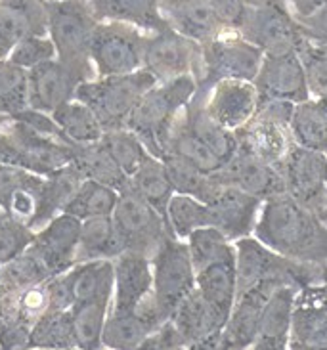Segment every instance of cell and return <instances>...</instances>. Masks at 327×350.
Instances as JSON below:
<instances>
[{
	"mask_svg": "<svg viewBox=\"0 0 327 350\" xmlns=\"http://www.w3.org/2000/svg\"><path fill=\"white\" fill-rule=\"evenodd\" d=\"M252 236L287 258L327 265V226L312 208L289 193L262 201Z\"/></svg>",
	"mask_w": 327,
	"mask_h": 350,
	"instance_id": "obj_1",
	"label": "cell"
},
{
	"mask_svg": "<svg viewBox=\"0 0 327 350\" xmlns=\"http://www.w3.org/2000/svg\"><path fill=\"white\" fill-rule=\"evenodd\" d=\"M197 79L192 75L178 77L167 83H157L138 100L127 121V129L138 134L148 152L163 159V146L168 131L194 100Z\"/></svg>",
	"mask_w": 327,
	"mask_h": 350,
	"instance_id": "obj_2",
	"label": "cell"
},
{
	"mask_svg": "<svg viewBox=\"0 0 327 350\" xmlns=\"http://www.w3.org/2000/svg\"><path fill=\"white\" fill-rule=\"evenodd\" d=\"M73 146L38 133L16 115H0V163L52 176L73 163Z\"/></svg>",
	"mask_w": 327,
	"mask_h": 350,
	"instance_id": "obj_3",
	"label": "cell"
},
{
	"mask_svg": "<svg viewBox=\"0 0 327 350\" xmlns=\"http://www.w3.org/2000/svg\"><path fill=\"white\" fill-rule=\"evenodd\" d=\"M100 21L84 0H48V37L64 66L86 81L96 79L90 46Z\"/></svg>",
	"mask_w": 327,
	"mask_h": 350,
	"instance_id": "obj_4",
	"label": "cell"
},
{
	"mask_svg": "<svg viewBox=\"0 0 327 350\" xmlns=\"http://www.w3.org/2000/svg\"><path fill=\"white\" fill-rule=\"evenodd\" d=\"M155 85L157 79L146 69L129 75L96 77L79 85L75 100L92 109L102 124L103 133L117 131L127 129V121L138 100Z\"/></svg>",
	"mask_w": 327,
	"mask_h": 350,
	"instance_id": "obj_5",
	"label": "cell"
},
{
	"mask_svg": "<svg viewBox=\"0 0 327 350\" xmlns=\"http://www.w3.org/2000/svg\"><path fill=\"white\" fill-rule=\"evenodd\" d=\"M247 10L239 35L264 54L297 52L304 38L299 19L285 0H245Z\"/></svg>",
	"mask_w": 327,
	"mask_h": 350,
	"instance_id": "obj_6",
	"label": "cell"
},
{
	"mask_svg": "<svg viewBox=\"0 0 327 350\" xmlns=\"http://www.w3.org/2000/svg\"><path fill=\"white\" fill-rule=\"evenodd\" d=\"M153 289L151 303L165 322L176 306L196 289V268L187 251V243L178 237H168L151 258Z\"/></svg>",
	"mask_w": 327,
	"mask_h": 350,
	"instance_id": "obj_7",
	"label": "cell"
},
{
	"mask_svg": "<svg viewBox=\"0 0 327 350\" xmlns=\"http://www.w3.org/2000/svg\"><path fill=\"white\" fill-rule=\"evenodd\" d=\"M295 104L291 102H259V109L249 123L235 131L239 150L257 155L262 161L280 167L293 146L291 115Z\"/></svg>",
	"mask_w": 327,
	"mask_h": 350,
	"instance_id": "obj_8",
	"label": "cell"
},
{
	"mask_svg": "<svg viewBox=\"0 0 327 350\" xmlns=\"http://www.w3.org/2000/svg\"><path fill=\"white\" fill-rule=\"evenodd\" d=\"M146 31L121 23L100 21L94 29L90 59L98 77H119L140 71L144 66Z\"/></svg>",
	"mask_w": 327,
	"mask_h": 350,
	"instance_id": "obj_9",
	"label": "cell"
},
{
	"mask_svg": "<svg viewBox=\"0 0 327 350\" xmlns=\"http://www.w3.org/2000/svg\"><path fill=\"white\" fill-rule=\"evenodd\" d=\"M112 217L127 251H138L153 258L168 237H174L165 217L131 186L119 191V201Z\"/></svg>",
	"mask_w": 327,
	"mask_h": 350,
	"instance_id": "obj_10",
	"label": "cell"
},
{
	"mask_svg": "<svg viewBox=\"0 0 327 350\" xmlns=\"http://www.w3.org/2000/svg\"><path fill=\"white\" fill-rule=\"evenodd\" d=\"M203 71L197 85L213 86L224 79L254 81L264 52L235 31H226L215 40L201 44Z\"/></svg>",
	"mask_w": 327,
	"mask_h": 350,
	"instance_id": "obj_11",
	"label": "cell"
},
{
	"mask_svg": "<svg viewBox=\"0 0 327 350\" xmlns=\"http://www.w3.org/2000/svg\"><path fill=\"white\" fill-rule=\"evenodd\" d=\"M142 69L155 77L157 83H167L186 75L199 79L203 71L201 44L180 35L172 27L151 33L144 48Z\"/></svg>",
	"mask_w": 327,
	"mask_h": 350,
	"instance_id": "obj_12",
	"label": "cell"
},
{
	"mask_svg": "<svg viewBox=\"0 0 327 350\" xmlns=\"http://www.w3.org/2000/svg\"><path fill=\"white\" fill-rule=\"evenodd\" d=\"M252 83L259 92V102L280 100L300 104L310 100L304 67L297 52L264 54Z\"/></svg>",
	"mask_w": 327,
	"mask_h": 350,
	"instance_id": "obj_13",
	"label": "cell"
},
{
	"mask_svg": "<svg viewBox=\"0 0 327 350\" xmlns=\"http://www.w3.org/2000/svg\"><path fill=\"white\" fill-rule=\"evenodd\" d=\"M197 90L203 92L207 113L234 133L249 123L259 109V92L251 81L224 79L213 86L197 85Z\"/></svg>",
	"mask_w": 327,
	"mask_h": 350,
	"instance_id": "obj_14",
	"label": "cell"
},
{
	"mask_svg": "<svg viewBox=\"0 0 327 350\" xmlns=\"http://www.w3.org/2000/svg\"><path fill=\"white\" fill-rule=\"evenodd\" d=\"M83 220L73 215L60 213L50 222L35 232V239L29 249L38 256L48 274L60 275L77 265V247L81 237Z\"/></svg>",
	"mask_w": 327,
	"mask_h": 350,
	"instance_id": "obj_15",
	"label": "cell"
},
{
	"mask_svg": "<svg viewBox=\"0 0 327 350\" xmlns=\"http://www.w3.org/2000/svg\"><path fill=\"white\" fill-rule=\"evenodd\" d=\"M280 171L285 182V193L309 208L318 205L326 193L327 155L293 142L285 159L281 161Z\"/></svg>",
	"mask_w": 327,
	"mask_h": 350,
	"instance_id": "obj_16",
	"label": "cell"
},
{
	"mask_svg": "<svg viewBox=\"0 0 327 350\" xmlns=\"http://www.w3.org/2000/svg\"><path fill=\"white\" fill-rule=\"evenodd\" d=\"M281 287L276 282H261L245 289L244 293H237L234 308L228 316L218 350H244L252 349V342L257 339L261 316L264 304L268 303L270 295Z\"/></svg>",
	"mask_w": 327,
	"mask_h": 350,
	"instance_id": "obj_17",
	"label": "cell"
},
{
	"mask_svg": "<svg viewBox=\"0 0 327 350\" xmlns=\"http://www.w3.org/2000/svg\"><path fill=\"white\" fill-rule=\"evenodd\" d=\"M215 176L220 184L235 186L262 201L285 193V182L280 167L262 161L257 155L239 148L234 157L224 163L220 171L215 172Z\"/></svg>",
	"mask_w": 327,
	"mask_h": 350,
	"instance_id": "obj_18",
	"label": "cell"
},
{
	"mask_svg": "<svg viewBox=\"0 0 327 350\" xmlns=\"http://www.w3.org/2000/svg\"><path fill=\"white\" fill-rule=\"evenodd\" d=\"M115 289L112 312H134L151 297L153 265L150 256L138 251H122L113 258Z\"/></svg>",
	"mask_w": 327,
	"mask_h": 350,
	"instance_id": "obj_19",
	"label": "cell"
},
{
	"mask_svg": "<svg viewBox=\"0 0 327 350\" xmlns=\"http://www.w3.org/2000/svg\"><path fill=\"white\" fill-rule=\"evenodd\" d=\"M27 83L29 107L42 113H52L60 105L75 100L77 88L84 81L60 59H50L29 69Z\"/></svg>",
	"mask_w": 327,
	"mask_h": 350,
	"instance_id": "obj_20",
	"label": "cell"
},
{
	"mask_svg": "<svg viewBox=\"0 0 327 350\" xmlns=\"http://www.w3.org/2000/svg\"><path fill=\"white\" fill-rule=\"evenodd\" d=\"M182 333L187 349L218 350L226 320L207 303L197 287L187 295L168 318Z\"/></svg>",
	"mask_w": 327,
	"mask_h": 350,
	"instance_id": "obj_21",
	"label": "cell"
},
{
	"mask_svg": "<svg viewBox=\"0 0 327 350\" xmlns=\"http://www.w3.org/2000/svg\"><path fill=\"white\" fill-rule=\"evenodd\" d=\"M47 176L0 163V213L31 228L42 199Z\"/></svg>",
	"mask_w": 327,
	"mask_h": 350,
	"instance_id": "obj_22",
	"label": "cell"
},
{
	"mask_svg": "<svg viewBox=\"0 0 327 350\" xmlns=\"http://www.w3.org/2000/svg\"><path fill=\"white\" fill-rule=\"evenodd\" d=\"M213 213V220L230 241L252 236L254 224L259 220L262 199L254 198L235 186H220L215 198L207 203Z\"/></svg>",
	"mask_w": 327,
	"mask_h": 350,
	"instance_id": "obj_23",
	"label": "cell"
},
{
	"mask_svg": "<svg viewBox=\"0 0 327 350\" xmlns=\"http://www.w3.org/2000/svg\"><path fill=\"white\" fill-rule=\"evenodd\" d=\"M163 320L155 312L151 297L134 312H109L102 333V347L113 350H140L144 341Z\"/></svg>",
	"mask_w": 327,
	"mask_h": 350,
	"instance_id": "obj_24",
	"label": "cell"
},
{
	"mask_svg": "<svg viewBox=\"0 0 327 350\" xmlns=\"http://www.w3.org/2000/svg\"><path fill=\"white\" fill-rule=\"evenodd\" d=\"M299 289L293 285H281L270 295L264 304L261 325L257 339L252 342L254 350H285L289 349L293 308Z\"/></svg>",
	"mask_w": 327,
	"mask_h": 350,
	"instance_id": "obj_25",
	"label": "cell"
},
{
	"mask_svg": "<svg viewBox=\"0 0 327 350\" xmlns=\"http://www.w3.org/2000/svg\"><path fill=\"white\" fill-rule=\"evenodd\" d=\"M98 21H121L146 33H159L170 27L163 16L159 0H84Z\"/></svg>",
	"mask_w": 327,
	"mask_h": 350,
	"instance_id": "obj_26",
	"label": "cell"
},
{
	"mask_svg": "<svg viewBox=\"0 0 327 350\" xmlns=\"http://www.w3.org/2000/svg\"><path fill=\"white\" fill-rule=\"evenodd\" d=\"M73 304L84 301H112L115 289V268L113 260H86L77 262L73 268L64 272Z\"/></svg>",
	"mask_w": 327,
	"mask_h": 350,
	"instance_id": "obj_27",
	"label": "cell"
},
{
	"mask_svg": "<svg viewBox=\"0 0 327 350\" xmlns=\"http://www.w3.org/2000/svg\"><path fill=\"white\" fill-rule=\"evenodd\" d=\"M184 121L189 126V131L196 134L201 142L205 144L211 152L222 163H228L237 152L239 144L234 131L226 129L220 123H216L211 115L207 113L205 102H203V92L197 90L194 100L187 104V107L182 111Z\"/></svg>",
	"mask_w": 327,
	"mask_h": 350,
	"instance_id": "obj_28",
	"label": "cell"
},
{
	"mask_svg": "<svg viewBox=\"0 0 327 350\" xmlns=\"http://www.w3.org/2000/svg\"><path fill=\"white\" fill-rule=\"evenodd\" d=\"M197 291L228 322L237 297L235 256L205 266L196 275Z\"/></svg>",
	"mask_w": 327,
	"mask_h": 350,
	"instance_id": "obj_29",
	"label": "cell"
},
{
	"mask_svg": "<svg viewBox=\"0 0 327 350\" xmlns=\"http://www.w3.org/2000/svg\"><path fill=\"white\" fill-rule=\"evenodd\" d=\"M165 18L170 27L176 29L180 35L192 38L199 44H207L226 33L216 21L209 0H184L182 4L165 12Z\"/></svg>",
	"mask_w": 327,
	"mask_h": 350,
	"instance_id": "obj_30",
	"label": "cell"
},
{
	"mask_svg": "<svg viewBox=\"0 0 327 350\" xmlns=\"http://www.w3.org/2000/svg\"><path fill=\"white\" fill-rule=\"evenodd\" d=\"M122 251H127V249H125V243L115 228L112 215L83 220L75 262L102 260V258L113 260L115 256L121 255Z\"/></svg>",
	"mask_w": 327,
	"mask_h": 350,
	"instance_id": "obj_31",
	"label": "cell"
},
{
	"mask_svg": "<svg viewBox=\"0 0 327 350\" xmlns=\"http://www.w3.org/2000/svg\"><path fill=\"white\" fill-rule=\"evenodd\" d=\"M167 155H172V157H178L182 161L189 163V165H194L199 171L207 172V174H215L224 165L215 153L207 148L205 144L197 138L196 134L189 131V126L184 121L182 113L178 115L174 124L170 126L165 146H163V159Z\"/></svg>",
	"mask_w": 327,
	"mask_h": 350,
	"instance_id": "obj_32",
	"label": "cell"
},
{
	"mask_svg": "<svg viewBox=\"0 0 327 350\" xmlns=\"http://www.w3.org/2000/svg\"><path fill=\"white\" fill-rule=\"evenodd\" d=\"M83 172L77 169L73 163H69L62 171L54 172L52 176H47V184H44V191H42V199L38 205L37 217L31 222V230H40L47 222L52 218L57 217L60 213H64L66 205L73 199L77 189L81 188L84 182Z\"/></svg>",
	"mask_w": 327,
	"mask_h": 350,
	"instance_id": "obj_33",
	"label": "cell"
},
{
	"mask_svg": "<svg viewBox=\"0 0 327 350\" xmlns=\"http://www.w3.org/2000/svg\"><path fill=\"white\" fill-rule=\"evenodd\" d=\"M293 142L327 155V102L306 100L295 104L291 115Z\"/></svg>",
	"mask_w": 327,
	"mask_h": 350,
	"instance_id": "obj_34",
	"label": "cell"
},
{
	"mask_svg": "<svg viewBox=\"0 0 327 350\" xmlns=\"http://www.w3.org/2000/svg\"><path fill=\"white\" fill-rule=\"evenodd\" d=\"M73 165L83 172L84 178L102 182L105 186H112L117 191L129 186V176L117 167L109 152L103 148L102 140L96 144H83L73 146Z\"/></svg>",
	"mask_w": 327,
	"mask_h": 350,
	"instance_id": "obj_35",
	"label": "cell"
},
{
	"mask_svg": "<svg viewBox=\"0 0 327 350\" xmlns=\"http://www.w3.org/2000/svg\"><path fill=\"white\" fill-rule=\"evenodd\" d=\"M129 186L134 189L142 199H146L151 207H155L161 215H167V205L170 198L174 196L172 182L168 178L165 161L150 155L146 161L138 167V171L134 172L129 180Z\"/></svg>",
	"mask_w": 327,
	"mask_h": 350,
	"instance_id": "obj_36",
	"label": "cell"
},
{
	"mask_svg": "<svg viewBox=\"0 0 327 350\" xmlns=\"http://www.w3.org/2000/svg\"><path fill=\"white\" fill-rule=\"evenodd\" d=\"M50 115L71 144L83 146V144H96L102 140L103 129L98 117L88 105L79 100H71L60 105Z\"/></svg>",
	"mask_w": 327,
	"mask_h": 350,
	"instance_id": "obj_37",
	"label": "cell"
},
{
	"mask_svg": "<svg viewBox=\"0 0 327 350\" xmlns=\"http://www.w3.org/2000/svg\"><path fill=\"white\" fill-rule=\"evenodd\" d=\"M29 349H77L71 308L42 314L31 327Z\"/></svg>",
	"mask_w": 327,
	"mask_h": 350,
	"instance_id": "obj_38",
	"label": "cell"
},
{
	"mask_svg": "<svg viewBox=\"0 0 327 350\" xmlns=\"http://www.w3.org/2000/svg\"><path fill=\"white\" fill-rule=\"evenodd\" d=\"M165 220L174 237L184 239V241L192 232H196L197 228L215 224L211 207L203 201L192 198V196H184V193H174L170 198Z\"/></svg>",
	"mask_w": 327,
	"mask_h": 350,
	"instance_id": "obj_39",
	"label": "cell"
},
{
	"mask_svg": "<svg viewBox=\"0 0 327 350\" xmlns=\"http://www.w3.org/2000/svg\"><path fill=\"white\" fill-rule=\"evenodd\" d=\"M109 312H112V301H84L71 306L77 349H103L102 333Z\"/></svg>",
	"mask_w": 327,
	"mask_h": 350,
	"instance_id": "obj_40",
	"label": "cell"
},
{
	"mask_svg": "<svg viewBox=\"0 0 327 350\" xmlns=\"http://www.w3.org/2000/svg\"><path fill=\"white\" fill-rule=\"evenodd\" d=\"M163 161H165V167H167L168 178L172 182L174 193L192 196V198L199 199L203 203H209L211 199L215 198L218 188L222 186L216 180L215 174H207V172L199 171L197 167L182 161L178 157L167 155Z\"/></svg>",
	"mask_w": 327,
	"mask_h": 350,
	"instance_id": "obj_41",
	"label": "cell"
},
{
	"mask_svg": "<svg viewBox=\"0 0 327 350\" xmlns=\"http://www.w3.org/2000/svg\"><path fill=\"white\" fill-rule=\"evenodd\" d=\"M119 201V191L112 186H105L102 182L86 178L77 189L73 199L69 201L64 208V213L73 215L79 220L94 217H105L113 215Z\"/></svg>",
	"mask_w": 327,
	"mask_h": 350,
	"instance_id": "obj_42",
	"label": "cell"
},
{
	"mask_svg": "<svg viewBox=\"0 0 327 350\" xmlns=\"http://www.w3.org/2000/svg\"><path fill=\"white\" fill-rule=\"evenodd\" d=\"M186 243L196 274L213 262L235 256L234 241H230L216 226L197 228L187 236Z\"/></svg>",
	"mask_w": 327,
	"mask_h": 350,
	"instance_id": "obj_43",
	"label": "cell"
},
{
	"mask_svg": "<svg viewBox=\"0 0 327 350\" xmlns=\"http://www.w3.org/2000/svg\"><path fill=\"white\" fill-rule=\"evenodd\" d=\"M102 144L113 157V161L117 163V167L129 176V180L138 171L142 163L151 155L146 144L138 138V134H134L129 129L105 131L102 136Z\"/></svg>",
	"mask_w": 327,
	"mask_h": 350,
	"instance_id": "obj_44",
	"label": "cell"
},
{
	"mask_svg": "<svg viewBox=\"0 0 327 350\" xmlns=\"http://www.w3.org/2000/svg\"><path fill=\"white\" fill-rule=\"evenodd\" d=\"M29 107L27 69L0 59V115H16Z\"/></svg>",
	"mask_w": 327,
	"mask_h": 350,
	"instance_id": "obj_45",
	"label": "cell"
},
{
	"mask_svg": "<svg viewBox=\"0 0 327 350\" xmlns=\"http://www.w3.org/2000/svg\"><path fill=\"white\" fill-rule=\"evenodd\" d=\"M297 54L304 67L310 98L327 102V46L304 35L297 48Z\"/></svg>",
	"mask_w": 327,
	"mask_h": 350,
	"instance_id": "obj_46",
	"label": "cell"
},
{
	"mask_svg": "<svg viewBox=\"0 0 327 350\" xmlns=\"http://www.w3.org/2000/svg\"><path fill=\"white\" fill-rule=\"evenodd\" d=\"M35 239V230L16 218L0 217V265L16 258L27 249Z\"/></svg>",
	"mask_w": 327,
	"mask_h": 350,
	"instance_id": "obj_47",
	"label": "cell"
},
{
	"mask_svg": "<svg viewBox=\"0 0 327 350\" xmlns=\"http://www.w3.org/2000/svg\"><path fill=\"white\" fill-rule=\"evenodd\" d=\"M57 52L50 37H27L12 48L8 59L23 69H33L44 62L56 59Z\"/></svg>",
	"mask_w": 327,
	"mask_h": 350,
	"instance_id": "obj_48",
	"label": "cell"
},
{
	"mask_svg": "<svg viewBox=\"0 0 327 350\" xmlns=\"http://www.w3.org/2000/svg\"><path fill=\"white\" fill-rule=\"evenodd\" d=\"M211 10L215 14L216 21L224 31H235L239 33V27L244 23L247 2L245 0H209Z\"/></svg>",
	"mask_w": 327,
	"mask_h": 350,
	"instance_id": "obj_49",
	"label": "cell"
},
{
	"mask_svg": "<svg viewBox=\"0 0 327 350\" xmlns=\"http://www.w3.org/2000/svg\"><path fill=\"white\" fill-rule=\"evenodd\" d=\"M187 349L186 341L178 327L172 323V320H165L150 337L144 341L140 350H176Z\"/></svg>",
	"mask_w": 327,
	"mask_h": 350,
	"instance_id": "obj_50",
	"label": "cell"
},
{
	"mask_svg": "<svg viewBox=\"0 0 327 350\" xmlns=\"http://www.w3.org/2000/svg\"><path fill=\"white\" fill-rule=\"evenodd\" d=\"M29 341H31V325L0 320V349H29Z\"/></svg>",
	"mask_w": 327,
	"mask_h": 350,
	"instance_id": "obj_51",
	"label": "cell"
},
{
	"mask_svg": "<svg viewBox=\"0 0 327 350\" xmlns=\"http://www.w3.org/2000/svg\"><path fill=\"white\" fill-rule=\"evenodd\" d=\"M299 23L300 27H302V33L306 37L319 40V42H324L327 46V4L316 10L309 18L299 19Z\"/></svg>",
	"mask_w": 327,
	"mask_h": 350,
	"instance_id": "obj_52",
	"label": "cell"
},
{
	"mask_svg": "<svg viewBox=\"0 0 327 350\" xmlns=\"http://www.w3.org/2000/svg\"><path fill=\"white\" fill-rule=\"evenodd\" d=\"M285 2H287V6H289L293 16L297 19L309 18L316 10L327 4V0H285Z\"/></svg>",
	"mask_w": 327,
	"mask_h": 350,
	"instance_id": "obj_53",
	"label": "cell"
},
{
	"mask_svg": "<svg viewBox=\"0 0 327 350\" xmlns=\"http://www.w3.org/2000/svg\"><path fill=\"white\" fill-rule=\"evenodd\" d=\"M12 48H14V42L0 31V59H6L12 52Z\"/></svg>",
	"mask_w": 327,
	"mask_h": 350,
	"instance_id": "obj_54",
	"label": "cell"
},
{
	"mask_svg": "<svg viewBox=\"0 0 327 350\" xmlns=\"http://www.w3.org/2000/svg\"><path fill=\"white\" fill-rule=\"evenodd\" d=\"M184 0H159V6H161V12H163V16H165V12H168V10H172L174 6H178V4H182Z\"/></svg>",
	"mask_w": 327,
	"mask_h": 350,
	"instance_id": "obj_55",
	"label": "cell"
},
{
	"mask_svg": "<svg viewBox=\"0 0 327 350\" xmlns=\"http://www.w3.org/2000/svg\"><path fill=\"white\" fill-rule=\"evenodd\" d=\"M2 215H4V213H0V217H2Z\"/></svg>",
	"mask_w": 327,
	"mask_h": 350,
	"instance_id": "obj_56",
	"label": "cell"
}]
</instances>
